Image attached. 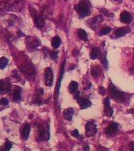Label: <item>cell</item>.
<instances>
[{
	"mask_svg": "<svg viewBox=\"0 0 134 151\" xmlns=\"http://www.w3.org/2000/svg\"><path fill=\"white\" fill-rule=\"evenodd\" d=\"M110 93H111V97L119 102H123L126 99L125 94L120 91V90H118L116 88V87H114L112 83H111V85H110Z\"/></svg>",
	"mask_w": 134,
	"mask_h": 151,
	"instance_id": "obj_1",
	"label": "cell"
},
{
	"mask_svg": "<svg viewBox=\"0 0 134 151\" xmlns=\"http://www.w3.org/2000/svg\"><path fill=\"white\" fill-rule=\"evenodd\" d=\"M74 10L80 15V17H87L90 14L89 6L85 2H81V3L76 4L74 7Z\"/></svg>",
	"mask_w": 134,
	"mask_h": 151,
	"instance_id": "obj_2",
	"label": "cell"
},
{
	"mask_svg": "<svg viewBox=\"0 0 134 151\" xmlns=\"http://www.w3.org/2000/svg\"><path fill=\"white\" fill-rule=\"evenodd\" d=\"M44 80L47 86L50 87L53 84V72L50 68H47L44 71Z\"/></svg>",
	"mask_w": 134,
	"mask_h": 151,
	"instance_id": "obj_3",
	"label": "cell"
},
{
	"mask_svg": "<svg viewBox=\"0 0 134 151\" xmlns=\"http://www.w3.org/2000/svg\"><path fill=\"white\" fill-rule=\"evenodd\" d=\"M97 132V128L95 124L92 122H89L85 126V134L88 137H92L95 135Z\"/></svg>",
	"mask_w": 134,
	"mask_h": 151,
	"instance_id": "obj_4",
	"label": "cell"
},
{
	"mask_svg": "<svg viewBox=\"0 0 134 151\" xmlns=\"http://www.w3.org/2000/svg\"><path fill=\"white\" fill-rule=\"evenodd\" d=\"M118 129V124L117 123H111L108 126V128H106V134L110 137H112V136H114V135L117 134Z\"/></svg>",
	"mask_w": 134,
	"mask_h": 151,
	"instance_id": "obj_5",
	"label": "cell"
},
{
	"mask_svg": "<svg viewBox=\"0 0 134 151\" xmlns=\"http://www.w3.org/2000/svg\"><path fill=\"white\" fill-rule=\"evenodd\" d=\"M32 15H33V17L34 22H35V24H36V25L37 28H43V27L45 25L44 19H43L40 15L37 14L36 12H35V13H33V14L32 13Z\"/></svg>",
	"mask_w": 134,
	"mask_h": 151,
	"instance_id": "obj_6",
	"label": "cell"
},
{
	"mask_svg": "<svg viewBox=\"0 0 134 151\" xmlns=\"http://www.w3.org/2000/svg\"><path fill=\"white\" fill-rule=\"evenodd\" d=\"M103 104H104V113H105V114L106 116H111L114 113V111H113V109L110 106L109 98L105 99V100L103 102Z\"/></svg>",
	"mask_w": 134,
	"mask_h": 151,
	"instance_id": "obj_7",
	"label": "cell"
},
{
	"mask_svg": "<svg viewBox=\"0 0 134 151\" xmlns=\"http://www.w3.org/2000/svg\"><path fill=\"white\" fill-rule=\"evenodd\" d=\"M129 32H130V28L129 27L119 28H118L116 31L114 32V36L117 37V38L122 37V36H125L127 33H129Z\"/></svg>",
	"mask_w": 134,
	"mask_h": 151,
	"instance_id": "obj_8",
	"label": "cell"
},
{
	"mask_svg": "<svg viewBox=\"0 0 134 151\" xmlns=\"http://www.w3.org/2000/svg\"><path fill=\"white\" fill-rule=\"evenodd\" d=\"M29 133H30V125L29 124H25L24 125H23V127L21 128V137L23 138V139L26 140L27 139H28Z\"/></svg>",
	"mask_w": 134,
	"mask_h": 151,
	"instance_id": "obj_9",
	"label": "cell"
},
{
	"mask_svg": "<svg viewBox=\"0 0 134 151\" xmlns=\"http://www.w3.org/2000/svg\"><path fill=\"white\" fill-rule=\"evenodd\" d=\"M77 102H78V104L81 109H85L90 107L92 105L91 102L88 99H84V98H80L79 99H77Z\"/></svg>",
	"mask_w": 134,
	"mask_h": 151,
	"instance_id": "obj_10",
	"label": "cell"
},
{
	"mask_svg": "<svg viewBox=\"0 0 134 151\" xmlns=\"http://www.w3.org/2000/svg\"><path fill=\"white\" fill-rule=\"evenodd\" d=\"M132 20V16L130 15L129 13H128L126 11L122 12L120 15V21L124 24H129V23H131Z\"/></svg>",
	"mask_w": 134,
	"mask_h": 151,
	"instance_id": "obj_11",
	"label": "cell"
},
{
	"mask_svg": "<svg viewBox=\"0 0 134 151\" xmlns=\"http://www.w3.org/2000/svg\"><path fill=\"white\" fill-rule=\"evenodd\" d=\"M74 111L73 108H67L63 111V117L66 120H71L73 116Z\"/></svg>",
	"mask_w": 134,
	"mask_h": 151,
	"instance_id": "obj_12",
	"label": "cell"
},
{
	"mask_svg": "<svg viewBox=\"0 0 134 151\" xmlns=\"http://www.w3.org/2000/svg\"><path fill=\"white\" fill-rule=\"evenodd\" d=\"M100 55H101V51H100V50L98 47H95V48H93L91 50L90 57H91L92 59H93V60L97 59V58H99V57Z\"/></svg>",
	"mask_w": 134,
	"mask_h": 151,
	"instance_id": "obj_13",
	"label": "cell"
},
{
	"mask_svg": "<svg viewBox=\"0 0 134 151\" xmlns=\"http://www.w3.org/2000/svg\"><path fill=\"white\" fill-rule=\"evenodd\" d=\"M61 43H62V41L59 36L54 37L51 40V45H52L53 48H55V49H58L60 47Z\"/></svg>",
	"mask_w": 134,
	"mask_h": 151,
	"instance_id": "obj_14",
	"label": "cell"
},
{
	"mask_svg": "<svg viewBox=\"0 0 134 151\" xmlns=\"http://www.w3.org/2000/svg\"><path fill=\"white\" fill-rule=\"evenodd\" d=\"M10 83L9 82H6V81H0V93L3 92V91H7V90L10 89Z\"/></svg>",
	"mask_w": 134,
	"mask_h": 151,
	"instance_id": "obj_15",
	"label": "cell"
},
{
	"mask_svg": "<svg viewBox=\"0 0 134 151\" xmlns=\"http://www.w3.org/2000/svg\"><path fill=\"white\" fill-rule=\"evenodd\" d=\"M77 34H78V36L80 40H82L84 41H87L88 40V35L86 33V32L83 29H78L77 31Z\"/></svg>",
	"mask_w": 134,
	"mask_h": 151,
	"instance_id": "obj_16",
	"label": "cell"
},
{
	"mask_svg": "<svg viewBox=\"0 0 134 151\" xmlns=\"http://www.w3.org/2000/svg\"><path fill=\"white\" fill-rule=\"evenodd\" d=\"M77 88H78V83L76 81H72L69 83V91L71 93H75L76 90H77Z\"/></svg>",
	"mask_w": 134,
	"mask_h": 151,
	"instance_id": "obj_17",
	"label": "cell"
},
{
	"mask_svg": "<svg viewBox=\"0 0 134 151\" xmlns=\"http://www.w3.org/2000/svg\"><path fill=\"white\" fill-rule=\"evenodd\" d=\"M21 90L20 87H16L14 92V101H19L21 99Z\"/></svg>",
	"mask_w": 134,
	"mask_h": 151,
	"instance_id": "obj_18",
	"label": "cell"
},
{
	"mask_svg": "<svg viewBox=\"0 0 134 151\" xmlns=\"http://www.w3.org/2000/svg\"><path fill=\"white\" fill-rule=\"evenodd\" d=\"M102 21H103V16H101V15H99V16L95 17L92 18V25H91V27L93 28V26H95V28H96V26H97L98 23L101 22Z\"/></svg>",
	"mask_w": 134,
	"mask_h": 151,
	"instance_id": "obj_19",
	"label": "cell"
},
{
	"mask_svg": "<svg viewBox=\"0 0 134 151\" xmlns=\"http://www.w3.org/2000/svg\"><path fill=\"white\" fill-rule=\"evenodd\" d=\"M8 64V59L7 57H1L0 58V69H3L7 67Z\"/></svg>",
	"mask_w": 134,
	"mask_h": 151,
	"instance_id": "obj_20",
	"label": "cell"
},
{
	"mask_svg": "<svg viewBox=\"0 0 134 151\" xmlns=\"http://www.w3.org/2000/svg\"><path fill=\"white\" fill-rule=\"evenodd\" d=\"M11 147H12V142L7 141L6 143L4 144V146L0 149V151H10Z\"/></svg>",
	"mask_w": 134,
	"mask_h": 151,
	"instance_id": "obj_21",
	"label": "cell"
},
{
	"mask_svg": "<svg viewBox=\"0 0 134 151\" xmlns=\"http://www.w3.org/2000/svg\"><path fill=\"white\" fill-rule=\"evenodd\" d=\"M92 75L93 77H95V78L99 77V75H100V69H99V68L97 67V66L95 67V68H93L92 70Z\"/></svg>",
	"mask_w": 134,
	"mask_h": 151,
	"instance_id": "obj_22",
	"label": "cell"
},
{
	"mask_svg": "<svg viewBox=\"0 0 134 151\" xmlns=\"http://www.w3.org/2000/svg\"><path fill=\"white\" fill-rule=\"evenodd\" d=\"M110 32H111V28H109V27H105V28L101 29L99 35L100 36H105V35H107L108 33H110Z\"/></svg>",
	"mask_w": 134,
	"mask_h": 151,
	"instance_id": "obj_23",
	"label": "cell"
},
{
	"mask_svg": "<svg viewBox=\"0 0 134 151\" xmlns=\"http://www.w3.org/2000/svg\"><path fill=\"white\" fill-rule=\"evenodd\" d=\"M58 55H59V52L57 50H53L50 53V57L53 60H56L58 58Z\"/></svg>",
	"mask_w": 134,
	"mask_h": 151,
	"instance_id": "obj_24",
	"label": "cell"
},
{
	"mask_svg": "<svg viewBox=\"0 0 134 151\" xmlns=\"http://www.w3.org/2000/svg\"><path fill=\"white\" fill-rule=\"evenodd\" d=\"M101 62H102V65H103V67L105 69L107 68V61H106V56H103L101 57Z\"/></svg>",
	"mask_w": 134,
	"mask_h": 151,
	"instance_id": "obj_25",
	"label": "cell"
},
{
	"mask_svg": "<svg viewBox=\"0 0 134 151\" xmlns=\"http://www.w3.org/2000/svg\"><path fill=\"white\" fill-rule=\"evenodd\" d=\"M8 103H9V101L6 98H3L2 99H0V105H2V106H7Z\"/></svg>",
	"mask_w": 134,
	"mask_h": 151,
	"instance_id": "obj_26",
	"label": "cell"
},
{
	"mask_svg": "<svg viewBox=\"0 0 134 151\" xmlns=\"http://www.w3.org/2000/svg\"><path fill=\"white\" fill-rule=\"evenodd\" d=\"M99 93L102 95H104L106 94V90L103 87H99Z\"/></svg>",
	"mask_w": 134,
	"mask_h": 151,
	"instance_id": "obj_27",
	"label": "cell"
},
{
	"mask_svg": "<svg viewBox=\"0 0 134 151\" xmlns=\"http://www.w3.org/2000/svg\"><path fill=\"white\" fill-rule=\"evenodd\" d=\"M71 135H72L73 137H75V138H78V137L80 136V134H79V132H78L77 130H73V131H72V132H71Z\"/></svg>",
	"mask_w": 134,
	"mask_h": 151,
	"instance_id": "obj_28",
	"label": "cell"
},
{
	"mask_svg": "<svg viewBox=\"0 0 134 151\" xmlns=\"http://www.w3.org/2000/svg\"><path fill=\"white\" fill-rule=\"evenodd\" d=\"M101 12H104L103 14H106V16H108V17H113V15H112V14H111L108 11H106V10H104V9L101 10Z\"/></svg>",
	"mask_w": 134,
	"mask_h": 151,
	"instance_id": "obj_29",
	"label": "cell"
},
{
	"mask_svg": "<svg viewBox=\"0 0 134 151\" xmlns=\"http://www.w3.org/2000/svg\"><path fill=\"white\" fill-rule=\"evenodd\" d=\"M129 148L130 151H134V142H131L129 143Z\"/></svg>",
	"mask_w": 134,
	"mask_h": 151,
	"instance_id": "obj_30",
	"label": "cell"
},
{
	"mask_svg": "<svg viewBox=\"0 0 134 151\" xmlns=\"http://www.w3.org/2000/svg\"><path fill=\"white\" fill-rule=\"evenodd\" d=\"M84 149H85V151H89V146L86 144V145L85 146V147H84Z\"/></svg>",
	"mask_w": 134,
	"mask_h": 151,
	"instance_id": "obj_31",
	"label": "cell"
}]
</instances>
